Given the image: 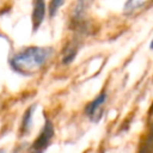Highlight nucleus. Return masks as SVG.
I'll use <instances>...</instances> for the list:
<instances>
[{
  "mask_svg": "<svg viewBox=\"0 0 153 153\" xmlns=\"http://www.w3.org/2000/svg\"><path fill=\"white\" fill-rule=\"evenodd\" d=\"M75 55H76V49H75L74 47L67 48V49L65 50V55H63L62 61H63L65 63H69L71 61L74 60V56H75Z\"/></svg>",
  "mask_w": 153,
  "mask_h": 153,
  "instance_id": "obj_7",
  "label": "nucleus"
},
{
  "mask_svg": "<svg viewBox=\"0 0 153 153\" xmlns=\"http://www.w3.org/2000/svg\"><path fill=\"white\" fill-rule=\"evenodd\" d=\"M54 137V126L49 120H45V123L39 131L36 140L32 142L29 153H43L50 145L51 139Z\"/></svg>",
  "mask_w": 153,
  "mask_h": 153,
  "instance_id": "obj_2",
  "label": "nucleus"
},
{
  "mask_svg": "<svg viewBox=\"0 0 153 153\" xmlns=\"http://www.w3.org/2000/svg\"><path fill=\"white\" fill-rule=\"evenodd\" d=\"M63 4H65V1H62V0H60V1L53 0V1L49 4V14H50V16H54V14L56 13V11H57V7L62 6Z\"/></svg>",
  "mask_w": 153,
  "mask_h": 153,
  "instance_id": "obj_8",
  "label": "nucleus"
},
{
  "mask_svg": "<svg viewBox=\"0 0 153 153\" xmlns=\"http://www.w3.org/2000/svg\"><path fill=\"white\" fill-rule=\"evenodd\" d=\"M151 49H153V39H152V42H151Z\"/></svg>",
  "mask_w": 153,
  "mask_h": 153,
  "instance_id": "obj_9",
  "label": "nucleus"
},
{
  "mask_svg": "<svg viewBox=\"0 0 153 153\" xmlns=\"http://www.w3.org/2000/svg\"><path fill=\"white\" fill-rule=\"evenodd\" d=\"M146 2L145 1H127L124 5V12L126 13H133L134 11L139 10L140 7H142Z\"/></svg>",
  "mask_w": 153,
  "mask_h": 153,
  "instance_id": "obj_6",
  "label": "nucleus"
},
{
  "mask_svg": "<svg viewBox=\"0 0 153 153\" xmlns=\"http://www.w3.org/2000/svg\"><path fill=\"white\" fill-rule=\"evenodd\" d=\"M35 105L30 106L25 112H24V116H23V121H22V133L25 134L29 131L30 127H31V121H32V114L35 111Z\"/></svg>",
  "mask_w": 153,
  "mask_h": 153,
  "instance_id": "obj_5",
  "label": "nucleus"
},
{
  "mask_svg": "<svg viewBox=\"0 0 153 153\" xmlns=\"http://www.w3.org/2000/svg\"><path fill=\"white\" fill-rule=\"evenodd\" d=\"M105 100H106V94L100 93L86 106V115L92 122H98L100 120Z\"/></svg>",
  "mask_w": 153,
  "mask_h": 153,
  "instance_id": "obj_3",
  "label": "nucleus"
},
{
  "mask_svg": "<svg viewBox=\"0 0 153 153\" xmlns=\"http://www.w3.org/2000/svg\"><path fill=\"white\" fill-rule=\"evenodd\" d=\"M45 16V2L44 1H35L33 2V10H32V30L37 31V29L41 26V24L44 20Z\"/></svg>",
  "mask_w": 153,
  "mask_h": 153,
  "instance_id": "obj_4",
  "label": "nucleus"
},
{
  "mask_svg": "<svg viewBox=\"0 0 153 153\" xmlns=\"http://www.w3.org/2000/svg\"><path fill=\"white\" fill-rule=\"evenodd\" d=\"M53 50L50 48L29 47L14 54L10 61L11 67L24 75H30L39 71L50 59Z\"/></svg>",
  "mask_w": 153,
  "mask_h": 153,
  "instance_id": "obj_1",
  "label": "nucleus"
}]
</instances>
